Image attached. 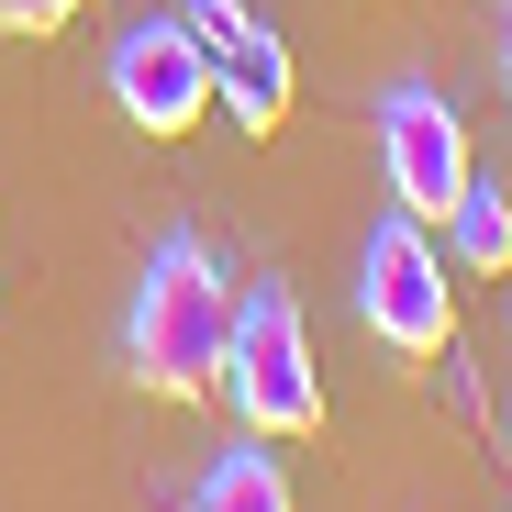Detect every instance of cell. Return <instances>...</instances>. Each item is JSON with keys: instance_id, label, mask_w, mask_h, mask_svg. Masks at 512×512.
Returning a JSON list of instances; mask_svg holds the SVG:
<instances>
[{"instance_id": "obj_1", "label": "cell", "mask_w": 512, "mask_h": 512, "mask_svg": "<svg viewBox=\"0 0 512 512\" xmlns=\"http://www.w3.org/2000/svg\"><path fill=\"white\" fill-rule=\"evenodd\" d=\"M223 346H234V279H223V256L179 223L145 256V279H134V323H123L134 390L201 401V390H223Z\"/></svg>"}, {"instance_id": "obj_2", "label": "cell", "mask_w": 512, "mask_h": 512, "mask_svg": "<svg viewBox=\"0 0 512 512\" xmlns=\"http://www.w3.org/2000/svg\"><path fill=\"white\" fill-rule=\"evenodd\" d=\"M223 390L245 412V435H323V368H312V334H301V301L279 279H256L234 301V346H223Z\"/></svg>"}, {"instance_id": "obj_3", "label": "cell", "mask_w": 512, "mask_h": 512, "mask_svg": "<svg viewBox=\"0 0 512 512\" xmlns=\"http://www.w3.org/2000/svg\"><path fill=\"white\" fill-rule=\"evenodd\" d=\"M357 312H368V334H379L401 368H435V357L457 346V279H446V245L423 234L412 212H379V223H368Z\"/></svg>"}, {"instance_id": "obj_4", "label": "cell", "mask_w": 512, "mask_h": 512, "mask_svg": "<svg viewBox=\"0 0 512 512\" xmlns=\"http://www.w3.org/2000/svg\"><path fill=\"white\" fill-rule=\"evenodd\" d=\"M379 167H390V212H412V223H446V201L479 179L457 112L423 90V78H390L379 90Z\"/></svg>"}, {"instance_id": "obj_5", "label": "cell", "mask_w": 512, "mask_h": 512, "mask_svg": "<svg viewBox=\"0 0 512 512\" xmlns=\"http://www.w3.org/2000/svg\"><path fill=\"white\" fill-rule=\"evenodd\" d=\"M112 101L134 134H190L212 112V45L179 23V12H145L123 45H112Z\"/></svg>"}, {"instance_id": "obj_6", "label": "cell", "mask_w": 512, "mask_h": 512, "mask_svg": "<svg viewBox=\"0 0 512 512\" xmlns=\"http://www.w3.org/2000/svg\"><path fill=\"white\" fill-rule=\"evenodd\" d=\"M212 101L234 134H279L290 123V45L268 23H245L234 45H212Z\"/></svg>"}, {"instance_id": "obj_7", "label": "cell", "mask_w": 512, "mask_h": 512, "mask_svg": "<svg viewBox=\"0 0 512 512\" xmlns=\"http://www.w3.org/2000/svg\"><path fill=\"white\" fill-rule=\"evenodd\" d=\"M190 512H290V479H279V457H268V435H245V446H223V457L201 468V490H190Z\"/></svg>"}, {"instance_id": "obj_8", "label": "cell", "mask_w": 512, "mask_h": 512, "mask_svg": "<svg viewBox=\"0 0 512 512\" xmlns=\"http://www.w3.org/2000/svg\"><path fill=\"white\" fill-rule=\"evenodd\" d=\"M446 256H457V268H479V279L512 268V190H501V179H490V190L468 179V190L446 201Z\"/></svg>"}, {"instance_id": "obj_9", "label": "cell", "mask_w": 512, "mask_h": 512, "mask_svg": "<svg viewBox=\"0 0 512 512\" xmlns=\"http://www.w3.org/2000/svg\"><path fill=\"white\" fill-rule=\"evenodd\" d=\"M90 0H0V34H67Z\"/></svg>"}, {"instance_id": "obj_10", "label": "cell", "mask_w": 512, "mask_h": 512, "mask_svg": "<svg viewBox=\"0 0 512 512\" xmlns=\"http://www.w3.org/2000/svg\"><path fill=\"white\" fill-rule=\"evenodd\" d=\"M179 23H190L201 45H234V34H245L256 12H245V0H179Z\"/></svg>"}, {"instance_id": "obj_11", "label": "cell", "mask_w": 512, "mask_h": 512, "mask_svg": "<svg viewBox=\"0 0 512 512\" xmlns=\"http://www.w3.org/2000/svg\"><path fill=\"white\" fill-rule=\"evenodd\" d=\"M501 78H512V23H501Z\"/></svg>"}, {"instance_id": "obj_12", "label": "cell", "mask_w": 512, "mask_h": 512, "mask_svg": "<svg viewBox=\"0 0 512 512\" xmlns=\"http://www.w3.org/2000/svg\"><path fill=\"white\" fill-rule=\"evenodd\" d=\"M501 423H512V412H501Z\"/></svg>"}]
</instances>
